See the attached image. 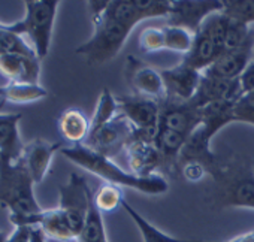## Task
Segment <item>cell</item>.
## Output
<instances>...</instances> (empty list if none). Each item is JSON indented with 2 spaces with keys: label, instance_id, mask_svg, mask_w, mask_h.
I'll use <instances>...</instances> for the list:
<instances>
[{
  "label": "cell",
  "instance_id": "4316f807",
  "mask_svg": "<svg viewBox=\"0 0 254 242\" xmlns=\"http://www.w3.org/2000/svg\"><path fill=\"white\" fill-rule=\"evenodd\" d=\"M165 47L169 51L180 53L184 57L191 51L194 42V33L187 29L177 27V26H165Z\"/></svg>",
  "mask_w": 254,
  "mask_h": 242
},
{
  "label": "cell",
  "instance_id": "4fadbf2b",
  "mask_svg": "<svg viewBox=\"0 0 254 242\" xmlns=\"http://www.w3.org/2000/svg\"><path fill=\"white\" fill-rule=\"evenodd\" d=\"M14 227H35L39 229L47 239H54L60 242H76V236L59 206L53 209H42L35 215L23 218Z\"/></svg>",
  "mask_w": 254,
  "mask_h": 242
},
{
  "label": "cell",
  "instance_id": "8fae6325",
  "mask_svg": "<svg viewBox=\"0 0 254 242\" xmlns=\"http://www.w3.org/2000/svg\"><path fill=\"white\" fill-rule=\"evenodd\" d=\"M202 123L200 109L191 102H180L166 99L160 103L159 127L177 132L189 138Z\"/></svg>",
  "mask_w": 254,
  "mask_h": 242
},
{
  "label": "cell",
  "instance_id": "6da1fadb",
  "mask_svg": "<svg viewBox=\"0 0 254 242\" xmlns=\"http://www.w3.org/2000/svg\"><path fill=\"white\" fill-rule=\"evenodd\" d=\"M87 6L94 32L76 48V54L91 66H102L121 51L141 21L168 18L172 0H93L87 2Z\"/></svg>",
  "mask_w": 254,
  "mask_h": 242
},
{
  "label": "cell",
  "instance_id": "603a6c76",
  "mask_svg": "<svg viewBox=\"0 0 254 242\" xmlns=\"http://www.w3.org/2000/svg\"><path fill=\"white\" fill-rule=\"evenodd\" d=\"M47 96H48V91L41 84L6 82L5 85H0V99L8 103L26 105V103L42 100Z\"/></svg>",
  "mask_w": 254,
  "mask_h": 242
},
{
  "label": "cell",
  "instance_id": "d6986e66",
  "mask_svg": "<svg viewBox=\"0 0 254 242\" xmlns=\"http://www.w3.org/2000/svg\"><path fill=\"white\" fill-rule=\"evenodd\" d=\"M41 59L36 56L5 54L0 56V75L8 82H30L39 84Z\"/></svg>",
  "mask_w": 254,
  "mask_h": 242
},
{
  "label": "cell",
  "instance_id": "277c9868",
  "mask_svg": "<svg viewBox=\"0 0 254 242\" xmlns=\"http://www.w3.org/2000/svg\"><path fill=\"white\" fill-rule=\"evenodd\" d=\"M24 5V17L6 24V27L23 38L26 36L36 56L44 60L50 53L59 2L57 0H26Z\"/></svg>",
  "mask_w": 254,
  "mask_h": 242
},
{
  "label": "cell",
  "instance_id": "9c48e42d",
  "mask_svg": "<svg viewBox=\"0 0 254 242\" xmlns=\"http://www.w3.org/2000/svg\"><path fill=\"white\" fill-rule=\"evenodd\" d=\"M133 136L135 127L121 112H118V115L106 126H103L94 135L88 136L84 145L108 159H114L123 151L126 153V148Z\"/></svg>",
  "mask_w": 254,
  "mask_h": 242
},
{
  "label": "cell",
  "instance_id": "7c38bea8",
  "mask_svg": "<svg viewBox=\"0 0 254 242\" xmlns=\"http://www.w3.org/2000/svg\"><path fill=\"white\" fill-rule=\"evenodd\" d=\"M127 78H129V82L136 96L147 97L159 103H163L168 99L162 70H157L147 63L129 57L127 60Z\"/></svg>",
  "mask_w": 254,
  "mask_h": 242
},
{
  "label": "cell",
  "instance_id": "f546056e",
  "mask_svg": "<svg viewBox=\"0 0 254 242\" xmlns=\"http://www.w3.org/2000/svg\"><path fill=\"white\" fill-rule=\"evenodd\" d=\"M139 48L142 53H157L166 50L163 27H147L139 35Z\"/></svg>",
  "mask_w": 254,
  "mask_h": 242
},
{
  "label": "cell",
  "instance_id": "83f0119b",
  "mask_svg": "<svg viewBox=\"0 0 254 242\" xmlns=\"http://www.w3.org/2000/svg\"><path fill=\"white\" fill-rule=\"evenodd\" d=\"M124 200L123 190L112 184H102L96 193H93V202L102 214L114 212L121 208Z\"/></svg>",
  "mask_w": 254,
  "mask_h": 242
},
{
  "label": "cell",
  "instance_id": "f1b7e54d",
  "mask_svg": "<svg viewBox=\"0 0 254 242\" xmlns=\"http://www.w3.org/2000/svg\"><path fill=\"white\" fill-rule=\"evenodd\" d=\"M223 14L238 23L250 26L254 23V0H223Z\"/></svg>",
  "mask_w": 254,
  "mask_h": 242
},
{
  "label": "cell",
  "instance_id": "d4e9b609",
  "mask_svg": "<svg viewBox=\"0 0 254 242\" xmlns=\"http://www.w3.org/2000/svg\"><path fill=\"white\" fill-rule=\"evenodd\" d=\"M118 112H120V108H118L117 97L109 91V88H103V91H102V94L99 97L94 115L90 120V133H88V136L94 135L103 126H106L109 121H112L118 115Z\"/></svg>",
  "mask_w": 254,
  "mask_h": 242
},
{
  "label": "cell",
  "instance_id": "e0dca14e",
  "mask_svg": "<svg viewBox=\"0 0 254 242\" xmlns=\"http://www.w3.org/2000/svg\"><path fill=\"white\" fill-rule=\"evenodd\" d=\"M241 97L239 79H221L202 73V79L194 97L190 100L196 108L202 109L217 102H235Z\"/></svg>",
  "mask_w": 254,
  "mask_h": 242
},
{
  "label": "cell",
  "instance_id": "ba28073f",
  "mask_svg": "<svg viewBox=\"0 0 254 242\" xmlns=\"http://www.w3.org/2000/svg\"><path fill=\"white\" fill-rule=\"evenodd\" d=\"M120 112L130 121L135 127V136L156 141L159 133L160 103L141 96L117 97Z\"/></svg>",
  "mask_w": 254,
  "mask_h": 242
},
{
  "label": "cell",
  "instance_id": "3957f363",
  "mask_svg": "<svg viewBox=\"0 0 254 242\" xmlns=\"http://www.w3.org/2000/svg\"><path fill=\"white\" fill-rule=\"evenodd\" d=\"M0 206L9 211L14 226L44 209L35 196V181L23 159L0 156Z\"/></svg>",
  "mask_w": 254,
  "mask_h": 242
},
{
  "label": "cell",
  "instance_id": "2e32d148",
  "mask_svg": "<svg viewBox=\"0 0 254 242\" xmlns=\"http://www.w3.org/2000/svg\"><path fill=\"white\" fill-rule=\"evenodd\" d=\"M162 76L166 85L168 99L180 100V102H190L200 84L202 72L181 63L172 69L162 70Z\"/></svg>",
  "mask_w": 254,
  "mask_h": 242
},
{
  "label": "cell",
  "instance_id": "8992f818",
  "mask_svg": "<svg viewBox=\"0 0 254 242\" xmlns=\"http://www.w3.org/2000/svg\"><path fill=\"white\" fill-rule=\"evenodd\" d=\"M227 29L229 18L223 12L209 15L194 33L191 51L183 59V63L199 72L206 70L226 50Z\"/></svg>",
  "mask_w": 254,
  "mask_h": 242
},
{
  "label": "cell",
  "instance_id": "ffe728a7",
  "mask_svg": "<svg viewBox=\"0 0 254 242\" xmlns=\"http://www.w3.org/2000/svg\"><path fill=\"white\" fill-rule=\"evenodd\" d=\"M21 114H0V156L18 160L23 156L24 144L20 138L18 124Z\"/></svg>",
  "mask_w": 254,
  "mask_h": 242
},
{
  "label": "cell",
  "instance_id": "cb8c5ba5",
  "mask_svg": "<svg viewBox=\"0 0 254 242\" xmlns=\"http://www.w3.org/2000/svg\"><path fill=\"white\" fill-rule=\"evenodd\" d=\"M121 208L133 220L144 242H211V241H197V239H180V238L165 233L163 230L156 227L153 223H150L145 217H142L126 199L123 200Z\"/></svg>",
  "mask_w": 254,
  "mask_h": 242
},
{
  "label": "cell",
  "instance_id": "d590c367",
  "mask_svg": "<svg viewBox=\"0 0 254 242\" xmlns=\"http://www.w3.org/2000/svg\"><path fill=\"white\" fill-rule=\"evenodd\" d=\"M45 241H47L45 235H44L39 229L32 227V238H30V242H45Z\"/></svg>",
  "mask_w": 254,
  "mask_h": 242
},
{
  "label": "cell",
  "instance_id": "836d02e7",
  "mask_svg": "<svg viewBox=\"0 0 254 242\" xmlns=\"http://www.w3.org/2000/svg\"><path fill=\"white\" fill-rule=\"evenodd\" d=\"M32 227H15L5 242H30Z\"/></svg>",
  "mask_w": 254,
  "mask_h": 242
},
{
  "label": "cell",
  "instance_id": "9a60e30c",
  "mask_svg": "<svg viewBox=\"0 0 254 242\" xmlns=\"http://www.w3.org/2000/svg\"><path fill=\"white\" fill-rule=\"evenodd\" d=\"M126 154L127 160H129L130 172L136 175H157V171L163 169V160L156 145V141L133 136V139L126 148Z\"/></svg>",
  "mask_w": 254,
  "mask_h": 242
},
{
  "label": "cell",
  "instance_id": "8d00e7d4",
  "mask_svg": "<svg viewBox=\"0 0 254 242\" xmlns=\"http://www.w3.org/2000/svg\"><path fill=\"white\" fill-rule=\"evenodd\" d=\"M8 239V233L3 232V230H0V242H5Z\"/></svg>",
  "mask_w": 254,
  "mask_h": 242
},
{
  "label": "cell",
  "instance_id": "4dcf8cb0",
  "mask_svg": "<svg viewBox=\"0 0 254 242\" xmlns=\"http://www.w3.org/2000/svg\"><path fill=\"white\" fill-rule=\"evenodd\" d=\"M233 115L235 121H241V123H250V120L254 118V91L242 94L235 102Z\"/></svg>",
  "mask_w": 254,
  "mask_h": 242
},
{
  "label": "cell",
  "instance_id": "30bf717a",
  "mask_svg": "<svg viewBox=\"0 0 254 242\" xmlns=\"http://www.w3.org/2000/svg\"><path fill=\"white\" fill-rule=\"evenodd\" d=\"M223 6V0H172L168 23L196 33L202 23L209 15L221 12Z\"/></svg>",
  "mask_w": 254,
  "mask_h": 242
},
{
  "label": "cell",
  "instance_id": "ac0fdd59",
  "mask_svg": "<svg viewBox=\"0 0 254 242\" xmlns=\"http://www.w3.org/2000/svg\"><path fill=\"white\" fill-rule=\"evenodd\" d=\"M62 148H63L62 142H48L44 139H35L27 145H24L21 159L24 160L35 184L44 181V178L50 172L54 154Z\"/></svg>",
  "mask_w": 254,
  "mask_h": 242
},
{
  "label": "cell",
  "instance_id": "74e56055",
  "mask_svg": "<svg viewBox=\"0 0 254 242\" xmlns=\"http://www.w3.org/2000/svg\"><path fill=\"white\" fill-rule=\"evenodd\" d=\"M248 124H253V126H254V118H251V120H250V123H248Z\"/></svg>",
  "mask_w": 254,
  "mask_h": 242
},
{
  "label": "cell",
  "instance_id": "d6a6232c",
  "mask_svg": "<svg viewBox=\"0 0 254 242\" xmlns=\"http://www.w3.org/2000/svg\"><path fill=\"white\" fill-rule=\"evenodd\" d=\"M239 79V88H241V96L247 94L250 91H254V60L250 61V64L245 67V70L241 73Z\"/></svg>",
  "mask_w": 254,
  "mask_h": 242
},
{
  "label": "cell",
  "instance_id": "44dd1931",
  "mask_svg": "<svg viewBox=\"0 0 254 242\" xmlns=\"http://www.w3.org/2000/svg\"><path fill=\"white\" fill-rule=\"evenodd\" d=\"M60 135L73 145L84 144L90 133V120L81 109L69 108L62 112L57 121Z\"/></svg>",
  "mask_w": 254,
  "mask_h": 242
},
{
  "label": "cell",
  "instance_id": "5bb4252c",
  "mask_svg": "<svg viewBox=\"0 0 254 242\" xmlns=\"http://www.w3.org/2000/svg\"><path fill=\"white\" fill-rule=\"evenodd\" d=\"M254 50V32L250 39L238 48L224 50V53L202 73L221 78V79H238L245 67L250 64L251 54Z\"/></svg>",
  "mask_w": 254,
  "mask_h": 242
},
{
  "label": "cell",
  "instance_id": "484cf974",
  "mask_svg": "<svg viewBox=\"0 0 254 242\" xmlns=\"http://www.w3.org/2000/svg\"><path fill=\"white\" fill-rule=\"evenodd\" d=\"M5 54L36 56L32 45L23 36L8 30L5 23H0V56H5Z\"/></svg>",
  "mask_w": 254,
  "mask_h": 242
},
{
  "label": "cell",
  "instance_id": "7402d4cb",
  "mask_svg": "<svg viewBox=\"0 0 254 242\" xmlns=\"http://www.w3.org/2000/svg\"><path fill=\"white\" fill-rule=\"evenodd\" d=\"M186 141H187L186 136L177 132L159 127V133L156 136V145L160 151V156L163 160V169L166 172H171V174L180 172V156H181Z\"/></svg>",
  "mask_w": 254,
  "mask_h": 242
},
{
  "label": "cell",
  "instance_id": "e575fe53",
  "mask_svg": "<svg viewBox=\"0 0 254 242\" xmlns=\"http://www.w3.org/2000/svg\"><path fill=\"white\" fill-rule=\"evenodd\" d=\"M227 242H254V232H248V233H244V235H239Z\"/></svg>",
  "mask_w": 254,
  "mask_h": 242
},
{
  "label": "cell",
  "instance_id": "1f68e13d",
  "mask_svg": "<svg viewBox=\"0 0 254 242\" xmlns=\"http://www.w3.org/2000/svg\"><path fill=\"white\" fill-rule=\"evenodd\" d=\"M180 172L183 174V177L190 181V182H199L205 178V175H208V169L197 162H186L181 165Z\"/></svg>",
  "mask_w": 254,
  "mask_h": 242
},
{
  "label": "cell",
  "instance_id": "5b68a950",
  "mask_svg": "<svg viewBox=\"0 0 254 242\" xmlns=\"http://www.w3.org/2000/svg\"><path fill=\"white\" fill-rule=\"evenodd\" d=\"M211 177L218 185V206L254 209V171L250 165H229L220 160Z\"/></svg>",
  "mask_w": 254,
  "mask_h": 242
},
{
  "label": "cell",
  "instance_id": "52a82bcc",
  "mask_svg": "<svg viewBox=\"0 0 254 242\" xmlns=\"http://www.w3.org/2000/svg\"><path fill=\"white\" fill-rule=\"evenodd\" d=\"M59 208L64 214L78 241L87 221V215L93 200V191L90 190L82 175L72 174L69 177V181L59 187Z\"/></svg>",
  "mask_w": 254,
  "mask_h": 242
},
{
  "label": "cell",
  "instance_id": "7a4b0ae2",
  "mask_svg": "<svg viewBox=\"0 0 254 242\" xmlns=\"http://www.w3.org/2000/svg\"><path fill=\"white\" fill-rule=\"evenodd\" d=\"M60 153L78 168L102 178L106 184H112L120 188L127 187L148 196H160L169 190V182L162 174L141 177L133 172H127L121 166L114 163L112 159L93 151L84 144L63 147Z\"/></svg>",
  "mask_w": 254,
  "mask_h": 242
}]
</instances>
